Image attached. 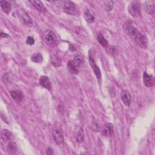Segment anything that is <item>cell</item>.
I'll return each mask as SVG.
<instances>
[{
  "instance_id": "1",
  "label": "cell",
  "mask_w": 155,
  "mask_h": 155,
  "mask_svg": "<svg viewBox=\"0 0 155 155\" xmlns=\"http://www.w3.org/2000/svg\"><path fill=\"white\" fill-rule=\"evenodd\" d=\"M124 29L127 35L134 41L139 47L143 49L147 48L148 44L147 38L144 34L141 33L137 28L134 27L130 21L124 24Z\"/></svg>"
},
{
  "instance_id": "2",
  "label": "cell",
  "mask_w": 155,
  "mask_h": 155,
  "mask_svg": "<svg viewBox=\"0 0 155 155\" xmlns=\"http://www.w3.org/2000/svg\"><path fill=\"white\" fill-rule=\"evenodd\" d=\"M44 39L46 44L51 47H56L59 43L58 38L51 30H46L44 32Z\"/></svg>"
},
{
  "instance_id": "3",
  "label": "cell",
  "mask_w": 155,
  "mask_h": 155,
  "mask_svg": "<svg viewBox=\"0 0 155 155\" xmlns=\"http://www.w3.org/2000/svg\"><path fill=\"white\" fill-rule=\"evenodd\" d=\"M141 4L138 1H132L128 5V13L134 18L138 17L140 15V9Z\"/></svg>"
},
{
  "instance_id": "4",
  "label": "cell",
  "mask_w": 155,
  "mask_h": 155,
  "mask_svg": "<svg viewBox=\"0 0 155 155\" xmlns=\"http://www.w3.org/2000/svg\"><path fill=\"white\" fill-rule=\"evenodd\" d=\"M17 13L21 22L24 25L28 27H30L32 26L33 25L32 19L25 10L21 9V10H19Z\"/></svg>"
},
{
  "instance_id": "5",
  "label": "cell",
  "mask_w": 155,
  "mask_h": 155,
  "mask_svg": "<svg viewBox=\"0 0 155 155\" xmlns=\"http://www.w3.org/2000/svg\"><path fill=\"white\" fill-rule=\"evenodd\" d=\"M62 9L68 15H73L76 13L77 8L75 4L71 1H65L62 5Z\"/></svg>"
},
{
  "instance_id": "6",
  "label": "cell",
  "mask_w": 155,
  "mask_h": 155,
  "mask_svg": "<svg viewBox=\"0 0 155 155\" xmlns=\"http://www.w3.org/2000/svg\"><path fill=\"white\" fill-rule=\"evenodd\" d=\"M120 98L126 106H129L131 102V96L130 92L127 90H123L120 93Z\"/></svg>"
},
{
  "instance_id": "7",
  "label": "cell",
  "mask_w": 155,
  "mask_h": 155,
  "mask_svg": "<svg viewBox=\"0 0 155 155\" xmlns=\"http://www.w3.org/2000/svg\"><path fill=\"white\" fill-rule=\"evenodd\" d=\"M143 81L145 85L147 87H151L154 85V78L153 76L148 74L147 72H144L143 74Z\"/></svg>"
},
{
  "instance_id": "8",
  "label": "cell",
  "mask_w": 155,
  "mask_h": 155,
  "mask_svg": "<svg viewBox=\"0 0 155 155\" xmlns=\"http://www.w3.org/2000/svg\"><path fill=\"white\" fill-rule=\"evenodd\" d=\"M53 137L54 142L58 145H61L64 142V136L63 134L60 129H56L53 131Z\"/></svg>"
},
{
  "instance_id": "9",
  "label": "cell",
  "mask_w": 155,
  "mask_h": 155,
  "mask_svg": "<svg viewBox=\"0 0 155 155\" xmlns=\"http://www.w3.org/2000/svg\"><path fill=\"white\" fill-rule=\"evenodd\" d=\"M89 62L92 68V69L93 70V71L96 75V76L98 78V79H101V70L99 69V68L96 65V64H95L94 60L93 58V57L91 56V54H90L89 55Z\"/></svg>"
},
{
  "instance_id": "10",
  "label": "cell",
  "mask_w": 155,
  "mask_h": 155,
  "mask_svg": "<svg viewBox=\"0 0 155 155\" xmlns=\"http://www.w3.org/2000/svg\"><path fill=\"white\" fill-rule=\"evenodd\" d=\"M74 137L76 141L79 143H82L84 140V133L83 128L81 127H76L74 131Z\"/></svg>"
},
{
  "instance_id": "11",
  "label": "cell",
  "mask_w": 155,
  "mask_h": 155,
  "mask_svg": "<svg viewBox=\"0 0 155 155\" xmlns=\"http://www.w3.org/2000/svg\"><path fill=\"white\" fill-rule=\"evenodd\" d=\"M10 94L13 99L16 102H21L24 98L23 93L19 90H13L10 91Z\"/></svg>"
},
{
  "instance_id": "12",
  "label": "cell",
  "mask_w": 155,
  "mask_h": 155,
  "mask_svg": "<svg viewBox=\"0 0 155 155\" xmlns=\"http://www.w3.org/2000/svg\"><path fill=\"white\" fill-rule=\"evenodd\" d=\"M144 8L147 13L153 15L154 14V1H147L144 4Z\"/></svg>"
},
{
  "instance_id": "13",
  "label": "cell",
  "mask_w": 155,
  "mask_h": 155,
  "mask_svg": "<svg viewBox=\"0 0 155 155\" xmlns=\"http://www.w3.org/2000/svg\"><path fill=\"white\" fill-rule=\"evenodd\" d=\"M30 2L37 9L38 11L42 13L47 12V8L41 1H31Z\"/></svg>"
},
{
  "instance_id": "14",
  "label": "cell",
  "mask_w": 155,
  "mask_h": 155,
  "mask_svg": "<svg viewBox=\"0 0 155 155\" xmlns=\"http://www.w3.org/2000/svg\"><path fill=\"white\" fill-rule=\"evenodd\" d=\"M39 84L42 87H43L44 88L47 90H50L51 89V82L48 78L46 76H41V78H39Z\"/></svg>"
},
{
  "instance_id": "15",
  "label": "cell",
  "mask_w": 155,
  "mask_h": 155,
  "mask_svg": "<svg viewBox=\"0 0 155 155\" xmlns=\"http://www.w3.org/2000/svg\"><path fill=\"white\" fill-rule=\"evenodd\" d=\"M113 133V126L111 123L106 124L102 130V134L104 136H110Z\"/></svg>"
},
{
  "instance_id": "16",
  "label": "cell",
  "mask_w": 155,
  "mask_h": 155,
  "mask_svg": "<svg viewBox=\"0 0 155 155\" xmlns=\"http://www.w3.org/2000/svg\"><path fill=\"white\" fill-rule=\"evenodd\" d=\"M67 68L69 70V71L71 74H77L79 73V70L78 67L75 65L73 60H70L67 63Z\"/></svg>"
},
{
  "instance_id": "17",
  "label": "cell",
  "mask_w": 155,
  "mask_h": 155,
  "mask_svg": "<svg viewBox=\"0 0 155 155\" xmlns=\"http://www.w3.org/2000/svg\"><path fill=\"white\" fill-rule=\"evenodd\" d=\"M1 138L5 142L10 141L13 139L12 133L8 130H3L1 132Z\"/></svg>"
},
{
  "instance_id": "18",
  "label": "cell",
  "mask_w": 155,
  "mask_h": 155,
  "mask_svg": "<svg viewBox=\"0 0 155 155\" xmlns=\"http://www.w3.org/2000/svg\"><path fill=\"white\" fill-rule=\"evenodd\" d=\"M0 5H1V7L2 11L4 13L8 14L10 12V11L12 10V7H11L10 4L8 1H0Z\"/></svg>"
},
{
  "instance_id": "19",
  "label": "cell",
  "mask_w": 155,
  "mask_h": 155,
  "mask_svg": "<svg viewBox=\"0 0 155 155\" xmlns=\"http://www.w3.org/2000/svg\"><path fill=\"white\" fill-rule=\"evenodd\" d=\"M50 61L52 65H53L56 67H60L62 64V61L61 58L56 54H51L50 56Z\"/></svg>"
},
{
  "instance_id": "20",
  "label": "cell",
  "mask_w": 155,
  "mask_h": 155,
  "mask_svg": "<svg viewBox=\"0 0 155 155\" xmlns=\"http://www.w3.org/2000/svg\"><path fill=\"white\" fill-rule=\"evenodd\" d=\"M84 18L85 21L88 23H92L94 20V16L88 8H87L84 12Z\"/></svg>"
},
{
  "instance_id": "21",
  "label": "cell",
  "mask_w": 155,
  "mask_h": 155,
  "mask_svg": "<svg viewBox=\"0 0 155 155\" xmlns=\"http://www.w3.org/2000/svg\"><path fill=\"white\" fill-rule=\"evenodd\" d=\"M7 150L10 154H15L18 150L17 145L15 142H10L7 145Z\"/></svg>"
},
{
  "instance_id": "22",
  "label": "cell",
  "mask_w": 155,
  "mask_h": 155,
  "mask_svg": "<svg viewBox=\"0 0 155 155\" xmlns=\"http://www.w3.org/2000/svg\"><path fill=\"white\" fill-rule=\"evenodd\" d=\"M73 62L75 64V65L79 68V67H81L83 64V63L84 62V58L81 54H76L74 57Z\"/></svg>"
},
{
  "instance_id": "23",
  "label": "cell",
  "mask_w": 155,
  "mask_h": 155,
  "mask_svg": "<svg viewBox=\"0 0 155 155\" xmlns=\"http://www.w3.org/2000/svg\"><path fill=\"white\" fill-rule=\"evenodd\" d=\"M31 59L33 62H36V63H40L42 61L43 59V57L42 56V54L41 53H35L33 54L31 57Z\"/></svg>"
},
{
  "instance_id": "24",
  "label": "cell",
  "mask_w": 155,
  "mask_h": 155,
  "mask_svg": "<svg viewBox=\"0 0 155 155\" xmlns=\"http://www.w3.org/2000/svg\"><path fill=\"white\" fill-rule=\"evenodd\" d=\"M97 40L99 42V44L104 47H105L108 45V41L103 36L102 34H98L97 35Z\"/></svg>"
},
{
  "instance_id": "25",
  "label": "cell",
  "mask_w": 155,
  "mask_h": 155,
  "mask_svg": "<svg viewBox=\"0 0 155 155\" xmlns=\"http://www.w3.org/2000/svg\"><path fill=\"white\" fill-rule=\"evenodd\" d=\"M105 9L106 11L107 12H110L111 10H112L113 8V6H114V2L113 1H107L105 3Z\"/></svg>"
},
{
  "instance_id": "26",
  "label": "cell",
  "mask_w": 155,
  "mask_h": 155,
  "mask_svg": "<svg viewBox=\"0 0 155 155\" xmlns=\"http://www.w3.org/2000/svg\"><path fill=\"white\" fill-rule=\"evenodd\" d=\"M26 43L28 45H33L35 43V39L32 36H28L26 40Z\"/></svg>"
},
{
  "instance_id": "27",
  "label": "cell",
  "mask_w": 155,
  "mask_h": 155,
  "mask_svg": "<svg viewBox=\"0 0 155 155\" xmlns=\"http://www.w3.org/2000/svg\"><path fill=\"white\" fill-rule=\"evenodd\" d=\"M46 153L47 154H53V149L50 147H48L47 148V150H46Z\"/></svg>"
}]
</instances>
